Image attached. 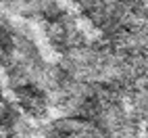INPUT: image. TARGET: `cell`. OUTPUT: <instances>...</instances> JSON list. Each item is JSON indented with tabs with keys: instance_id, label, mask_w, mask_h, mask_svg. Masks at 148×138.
I'll return each instance as SVG.
<instances>
[{
	"instance_id": "277c9868",
	"label": "cell",
	"mask_w": 148,
	"mask_h": 138,
	"mask_svg": "<svg viewBox=\"0 0 148 138\" xmlns=\"http://www.w3.org/2000/svg\"><path fill=\"white\" fill-rule=\"evenodd\" d=\"M127 109L142 126H148V88L138 86L127 98Z\"/></svg>"
},
{
	"instance_id": "6da1fadb",
	"label": "cell",
	"mask_w": 148,
	"mask_h": 138,
	"mask_svg": "<svg viewBox=\"0 0 148 138\" xmlns=\"http://www.w3.org/2000/svg\"><path fill=\"white\" fill-rule=\"evenodd\" d=\"M11 92V98L17 103L19 111L23 113L25 119L34 121L36 126L42 124L46 119L52 117V96L48 90H44L42 86L38 84H32V82H25V84H19L15 86Z\"/></svg>"
},
{
	"instance_id": "7a4b0ae2",
	"label": "cell",
	"mask_w": 148,
	"mask_h": 138,
	"mask_svg": "<svg viewBox=\"0 0 148 138\" xmlns=\"http://www.w3.org/2000/svg\"><path fill=\"white\" fill-rule=\"evenodd\" d=\"M84 121L69 115H56L38 124V138H75Z\"/></svg>"
},
{
	"instance_id": "3957f363",
	"label": "cell",
	"mask_w": 148,
	"mask_h": 138,
	"mask_svg": "<svg viewBox=\"0 0 148 138\" xmlns=\"http://www.w3.org/2000/svg\"><path fill=\"white\" fill-rule=\"evenodd\" d=\"M108 4V0H69L71 11L77 15L82 23H90L94 17H98Z\"/></svg>"
}]
</instances>
